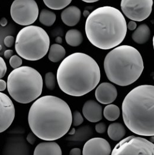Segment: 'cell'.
Returning <instances> with one entry per match:
<instances>
[{"label": "cell", "instance_id": "obj_1", "mask_svg": "<svg viewBox=\"0 0 154 155\" xmlns=\"http://www.w3.org/2000/svg\"><path fill=\"white\" fill-rule=\"evenodd\" d=\"M72 122L70 107L63 99L55 96L37 99L28 114L31 131L45 141H55L63 137L69 131Z\"/></svg>", "mask_w": 154, "mask_h": 155}, {"label": "cell", "instance_id": "obj_2", "mask_svg": "<svg viewBox=\"0 0 154 155\" xmlns=\"http://www.w3.org/2000/svg\"><path fill=\"white\" fill-rule=\"evenodd\" d=\"M100 69L88 55L75 52L65 58L56 74L58 86L68 95L79 97L94 90L100 81Z\"/></svg>", "mask_w": 154, "mask_h": 155}, {"label": "cell", "instance_id": "obj_3", "mask_svg": "<svg viewBox=\"0 0 154 155\" xmlns=\"http://www.w3.org/2000/svg\"><path fill=\"white\" fill-rule=\"evenodd\" d=\"M126 19L118 9L104 6L94 10L88 16L85 31L89 41L101 49H110L120 45L127 33Z\"/></svg>", "mask_w": 154, "mask_h": 155}, {"label": "cell", "instance_id": "obj_4", "mask_svg": "<svg viewBox=\"0 0 154 155\" xmlns=\"http://www.w3.org/2000/svg\"><path fill=\"white\" fill-rule=\"evenodd\" d=\"M122 116L126 126L142 136H154V86L134 88L124 97Z\"/></svg>", "mask_w": 154, "mask_h": 155}, {"label": "cell", "instance_id": "obj_5", "mask_svg": "<svg viewBox=\"0 0 154 155\" xmlns=\"http://www.w3.org/2000/svg\"><path fill=\"white\" fill-rule=\"evenodd\" d=\"M104 68L111 83L127 86L140 78L144 65L141 54L135 48L121 45L108 53L104 61Z\"/></svg>", "mask_w": 154, "mask_h": 155}, {"label": "cell", "instance_id": "obj_6", "mask_svg": "<svg viewBox=\"0 0 154 155\" xmlns=\"http://www.w3.org/2000/svg\"><path fill=\"white\" fill-rule=\"evenodd\" d=\"M7 90L17 102L27 104L36 100L42 93L43 81L36 69L23 66L14 69L7 78Z\"/></svg>", "mask_w": 154, "mask_h": 155}, {"label": "cell", "instance_id": "obj_7", "mask_svg": "<svg viewBox=\"0 0 154 155\" xmlns=\"http://www.w3.org/2000/svg\"><path fill=\"white\" fill-rule=\"evenodd\" d=\"M50 48L46 31L37 26H28L18 33L15 42L16 52L24 60L35 61L43 58Z\"/></svg>", "mask_w": 154, "mask_h": 155}, {"label": "cell", "instance_id": "obj_8", "mask_svg": "<svg viewBox=\"0 0 154 155\" xmlns=\"http://www.w3.org/2000/svg\"><path fill=\"white\" fill-rule=\"evenodd\" d=\"M111 155H154V144L145 138L129 136L116 145Z\"/></svg>", "mask_w": 154, "mask_h": 155}, {"label": "cell", "instance_id": "obj_9", "mask_svg": "<svg viewBox=\"0 0 154 155\" xmlns=\"http://www.w3.org/2000/svg\"><path fill=\"white\" fill-rule=\"evenodd\" d=\"M12 19L17 24L28 26L39 16V7L34 0H14L10 8Z\"/></svg>", "mask_w": 154, "mask_h": 155}, {"label": "cell", "instance_id": "obj_10", "mask_svg": "<svg viewBox=\"0 0 154 155\" xmlns=\"http://www.w3.org/2000/svg\"><path fill=\"white\" fill-rule=\"evenodd\" d=\"M153 0H121L123 14L135 21H142L151 14Z\"/></svg>", "mask_w": 154, "mask_h": 155}, {"label": "cell", "instance_id": "obj_11", "mask_svg": "<svg viewBox=\"0 0 154 155\" xmlns=\"http://www.w3.org/2000/svg\"><path fill=\"white\" fill-rule=\"evenodd\" d=\"M15 107L11 99L0 92V133L7 130L15 118Z\"/></svg>", "mask_w": 154, "mask_h": 155}, {"label": "cell", "instance_id": "obj_12", "mask_svg": "<svg viewBox=\"0 0 154 155\" xmlns=\"http://www.w3.org/2000/svg\"><path fill=\"white\" fill-rule=\"evenodd\" d=\"M24 137L14 136L7 140L2 155H30V147Z\"/></svg>", "mask_w": 154, "mask_h": 155}, {"label": "cell", "instance_id": "obj_13", "mask_svg": "<svg viewBox=\"0 0 154 155\" xmlns=\"http://www.w3.org/2000/svg\"><path fill=\"white\" fill-rule=\"evenodd\" d=\"M110 143L103 138L95 137L88 140L85 143L82 155H111Z\"/></svg>", "mask_w": 154, "mask_h": 155}, {"label": "cell", "instance_id": "obj_14", "mask_svg": "<svg viewBox=\"0 0 154 155\" xmlns=\"http://www.w3.org/2000/svg\"><path fill=\"white\" fill-rule=\"evenodd\" d=\"M95 96L98 102L104 105H109L116 99L117 91L111 83H102L97 87Z\"/></svg>", "mask_w": 154, "mask_h": 155}, {"label": "cell", "instance_id": "obj_15", "mask_svg": "<svg viewBox=\"0 0 154 155\" xmlns=\"http://www.w3.org/2000/svg\"><path fill=\"white\" fill-rule=\"evenodd\" d=\"M82 114L86 120L91 123L99 122L103 118L102 107L94 100H88L84 103Z\"/></svg>", "mask_w": 154, "mask_h": 155}, {"label": "cell", "instance_id": "obj_16", "mask_svg": "<svg viewBox=\"0 0 154 155\" xmlns=\"http://www.w3.org/2000/svg\"><path fill=\"white\" fill-rule=\"evenodd\" d=\"M63 23L68 26L72 27L79 23L81 17V10L76 6H69L64 9L61 15Z\"/></svg>", "mask_w": 154, "mask_h": 155}, {"label": "cell", "instance_id": "obj_17", "mask_svg": "<svg viewBox=\"0 0 154 155\" xmlns=\"http://www.w3.org/2000/svg\"><path fill=\"white\" fill-rule=\"evenodd\" d=\"M33 155H62L61 148L55 141L42 142L34 149Z\"/></svg>", "mask_w": 154, "mask_h": 155}, {"label": "cell", "instance_id": "obj_18", "mask_svg": "<svg viewBox=\"0 0 154 155\" xmlns=\"http://www.w3.org/2000/svg\"><path fill=\"white\" fill-rule=\"evenodd\" d=\"M151 36V30L148 25L142 24L139 26L132 35L133 41L140 45L146 43Z\"/></svg>", "mask_w": 154, "mask_h": 155}, {"label": "cell", "instance_id": "obj_19", "mask_svg": "<svg viewBox=\"0 0 154 155\" xmlns=\"http://www.w3.org/2000/svg\"><path fill=\"white\" fill-rule=\"evenodd\" d=\"M93 134V131L91 127L86 125L78 128L75 130V133L73 135H70L66 138V139L69 141H84L88 139Z\"/></svg>", "mask_w": 154, "mask_h": 155}, {"label": "cell", "instance_id": "obj_20", "mask_svg": "<svg viewBox=\"0 0 154 155\" xmlns=\"http://www.w3.org/2000/svg\"><path fill=\"white\" fill-rule=\"evenodd\" d=\"M126 129L119 123H114L108 127L107 134L109 138L113 141H120L126 135Z\"/></svg>", "mask_w": 154, "mask_h": 155}, {"label": "cell", "instance_id": "obj_21", "mask_svg": "<svg viewBox=\"0 0 154 155\" xmlns=\"http://www.w3.org/2000/svg\"><path fill=\"white\" fill-rule=\"evenodd\" d=\"M66 55L65 48L58 44H52L49 49L48 58L53 62H58L62 60Z\"/></svg>", "mask_w": 154, "mask_h": 155}, {"label": "cell", "instance_id": "obj_22", "mask_svg": "<svg viewBox=\"0 0 154 155\" xmlns=\"http://www.w3.org/2000/svg\"><path fill=\"white\" fill-rule=\"evenodd\" d=\"M65 41L67 44L71 47H78L83 41V36L79 31L70 29L66 33Z\"/></svg>", "mask_w": 154, "mask_h": 155}, {"label": "cell", "instance_id": "obj_23", "mask_svg": "<svg viewBox=\"0 0 154 155\" xmlns=\"http://www.w3.org/2000/svg\"><path fill=\"white\" fill-rule=\"evenodd\" d=\"M103 115L108 121H114L117 120L120 117V110L116 105L109 104L104 109Z\"/></svg>", "mask_w": 154, "mask_h": 155}, {"label": "cell", "instance_id": "obj_24", "mask_svg": "<svg viewBox=\"0 0 154 155\" xmlns=\"http://www.w3.org/2000/svg\"><path fill=\"white\" fill-rule=\"evenodd\" d=\"M56 18V15L49 10L43 9L39 14L40 22L46 26H52L54 24Z\"/></svg>", "mask_w": 154, "mask_h": 155}, {"label": "cell", "instance_id": "obj_25", "mask_svg": "<svg viewBox=\"0 0 154 155\" xmlns=\"http://www.w3.org/2000/svg\"><path fill=\"white\" fill-rule=\"evenodd\" d=\"M46 6L54 10H60L65 8L71 4L72 0H43Z\"/></svg>", "mask_w": 154, "mask_h": 155}, {"label": "cell", "instance_id": "obj_26", "mask_svg": "<svg viewBox=\"0 0 154 155\" xmlns=\"http://www.w3.org/2000/svg\"><path fill=\"white\" fill-rule=\"evenodd\" d=\"M56 78L52 72H48L45 76V83L46 88L50 91H53L56 86Z\"/></svg>", "mask_w": 154, "mask_h": 155}, {"label": "cell", "instance_id": "obj_27", "mask_svg": "<svg viewBox=\"0 0 154 155\" xmlns=\"http://www.w3.org/2000/svg\"><path fill=\"white\" fill-rule=\"evenodd\" d=\"M84 118L81 114L78 111L75 110L72 114V125L74 127H78L83 123Z\"/></svg>", "mask_w": 154, "mask_h": 155}, {"label": "cell", "instance_id": "obj_28", "mask_svg": "<svg viewBox=\"0 0 154 155\" xmlns=\"http://www.w3.org/2000/svg\"><path fill=\"white\" fill-rule=\"evenodd\" d=\"M22 59L20 58V57L14 55L10 58V66L13 68L16 69L17 68H19L22 65Z\"/></svg>", "mask_w": 154, "mask_h": 155}, {"label": "cell", "instance_id": "obj_29", "mask_svg": "<svg viewBox=\"0 0 154 155\" xmlns=\"http://www.w3.org/2000/svg\"><path fill=\"white\" fill-rule=\"evenodd\" d=\"M7 68L4 60L0 57V79L4 78L7 73Z\"/></svg>", "mask_w": 154, "mask_h": 155}, {"label": "cell", "instance_id": "obj_30", "mask_svg": "<svg viewBox=\"0 0 154 155\" xmlns=\"http://www.w3.org/2000/svg\"><path fill=\"white\" fill-rule=\"evenodd\" d=\"M95 129L97 133L99 134H103L106 131L107 126L104 123H98L95 125Z\"/></svg>", "mask_w": 154, "mask_h": 155}, {"label": "cell", "instance_id": "obj_31", "mask_svg": "<svg viewBox=\"0 0 154 155\" xmlns=\"http://www.w3.org/2000/svg\"><path fill=\"white\" fill-rule=\"evenodd\" d=\"M14 43V38L13 36H7L4 39V45L8 48L13 47Z\"/></svg>", "mask_w": 154, "mask_h": 155}, {"label": "cell", "instance_id": "obj_32", "mask_svg": "<svg viewBox=\"0 0 154 155\" xmlns=\"http://www.w3.org/2000/svg\"><path fill=\"white\" fill-rule=\"evenodd\" d=\"M36 136L33 132H31L27 135L26 137V140L30 144L33 145L36 141Z\"/></svg>", "mask_w": 154, "mask_h": 155}, {"label": "cell", "instance_id": "obj_33", "mask_svg": "<svg viewBox=\"0 0 154 155\" xmlns=\"http://www.w3.org/2000/svg\"><path fill=\"white\" fill-rule=\"evenodd\" d=\"M137 28V25L135 21H130L127 25V29L130 31H135Z\"/></svg>", "mask_w": 154, "mask_h": 155}, {"label": "cell", "instance_id": "obj_34", "mask_svg": "<svg viewBox=\"0 0 154 155\" xmlns=\"http://www.w3.org/2000/svg\"><path fill=\"white\" fill-rule=\"evenodd\" d=\"M81 154H82V152L80 149L74 148L70 150L69 155H81Z\"/></svg>", "mask_w": 154, "mask_h": 155}, {"label": "cell", "instance_id": "obj_35", "mask_svg": "<svg viewBox=\"0 0 154 155\" xmlns=\"http://www.w3.org/2000/svg\"><path fill=\"white\" fill-rule=\"evenodd\" d=\"M13 51L11 49H7V50L5 51L4 54V57L6 59L10 58L13 56Z\"/></svg>", "mask_w": 154, "mask_h": 155}, {"label": "cell", "instance_id": "obj_36", "mask_svg": "<svg viewBox=\"0 0 154 155\" xmlns=\"http://www.w3.org/2000/svg\"><path fill=\"white\" fill-rule=\"evenodd\" d=\"M7 87V83L2 79H0V92L4 91Z\"/></svg>", "mask_w": 154, "mask_h": 155}, {"label": "cell", "instance_id": "obj_37", "mask_svg": "<svg viewBox=\"0 0 154 155\" xmlns=\"http://www.w3.org/2000/svg\"><path fill=\"white\" fill-rule=\"evenodd\" d=\"M7 20L6 19V18L2 17L0 20V25L2 27H4L7 25Z\"/></svg>", "mask_w": 154, "mask_h": 155}, {"label": "cell", "instance_id": "obj_38", "mask_svg": "<svg viewBox=\"0 0 154 155\" xmlns=\"http://www.w3.org/2000/svg\"><path fill=\"white\" fill-rule=\"evenodd\" d=\"M85 2H87V3H92V2H97L100 0H81Z\"/></svg>", "mask_w": 154, "mask_h": 155}, {"label": "cell", "instance_id": "obj_39", "mask_svg": "<svg viewBox=\"0 0 154 155\" xmlns=\"http://www.w3.org/2000/svg\"><path fill=\"white\" fill-rule=\"evenodd\" d=\"M75 129L74 128H72L71 131H68V134H69V135H73V134H75Z\"/></svg>", "mask_w": 154, "mask_h": 155}, {"label": "cell", "instance_id": "obj_40", "mask_svg": "<svg viewBox=\"0 0 154 155\" xmlns=\"http://www.w3.org/2000/svg\"><path fill=\"white\" fill-rule=\"evenodd\" d=\"M55 41H56V42L57 43H61V42H62V39L60 37H58V38L55 39Z\"/></svg>", "mask_w": 154, "mask_h": 155}, {"label": "cell", "instance_id": "obj_41", "mask_svg": "<svg viewBox=\"0 0 154 155\" xmlns=\"http://www.w3.org/2000/svg\"><path fill=\"white\" fill-rule=\"evenodd\" d=\"M153 47H154V36L153 37Z\"/></svg>", "mask_w": 154, "mask_h": 155}]
</instances>
